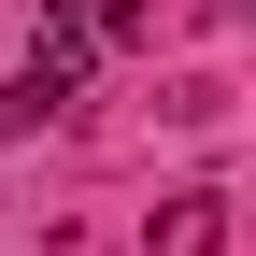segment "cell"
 <instances>
[{"label": "cell", "instance_id": "cell-1", "mask_svg": "<svg viewBox=\"0 0 256 256\" xmlns=\"http://www.w3.org/2000/svg\"><path fill=\"white\" fill-rule=\"evenodd\" d=\"M86 72H100V57L72 43V28H28V57H14V86H0V142H28V128H57L86 100Z\"/></svg>", "mask_w": 256, "mask_h": 256}, {"label": "cell", "instance_id": "cell-2", "mask_svg": "<svg viewBox=\"0 0 256 256\" xmlns=\"http://www.w3.org/2000/svg\"><path fill=\"white\" fill-rule=\"evenodd\" d=\"M43 28H72L86 57H128V43H142V14H128V0H43Z\"/></svg>", "mask_w": 256, "mask_h": 256}, {"label": "cell", "instance_id": "cell-3", "mask_svg": "<svg viewBox=\"0 0 256 256\" xmlns=\"http://www.w3.org/2000/svg\"><path fill=\"white\" fill-rule=\"evenodd\" d=\"M156 256H228V200H171L156 214Z\"/></svg>", "mask_w": 256, "mask_h": 256}, {"label": "cell", "instance_id": "cell-4", "mask_svg": "<svg viewBox=\"0 0 256 256\" xmlns=\"http://www.w3.org/2000/svg\"><path fill=\"white\" fill-rule=\"evenodd\" d=\"M228 28H256V0H228Z\"/></svg>", "mask_w": 256, "mask_h": 256}]
</instances>
